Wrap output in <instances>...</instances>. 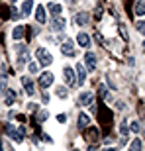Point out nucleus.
<instances>
[{"instance_id":"f257e3e1","label":"nucleus","mask_w":145,"mask_h":151,"mask_svg":"<svg viewBox=\"0 0 145 151\" xmlns=\"http://www.w3.org/2000/svg\"><path fill=\"white\" fill-rule=\"evenodd\" d=\"M35 57H37V61L41 67H49L51 63H53V57H51V53L45 47H39L37 51H35Z\"/></svg>"},{"instance_id":"f03ea898","label":"nucleus","mask_w":145,"mask_h":151,"mask_svg":"<svg viewBox=\"0 0 145 151\" xmlns=\"http://www.w3.org/2000/svg\"><path fill=\"white\" fill-rule=\"evenodd\" d=\"M63 77H65V83L69 86H77L78 81H77V71H72V67H65L63 69Z\"/></svg>"},{"instance_id":"7ed1b4c3","label":"nucleus","mask_w":145,"mask_h":151,"mask_svg":"<svg viewBox=\"0 0 145 151\" xmlns=\"http://www.w3.org/2000/svg\"><path fill=\"white\" fill-rule=\"evenodd\" d=\"M6 134L10 135L16 143H22V141H24V134L20 132V128H14L12 124H8V126H6Z\"/></svg>"},{"instance_id":"20e7f679","label":"nucleus","mask_w":145,"mask_h":151,"mask_svg":"<svg viewBox=\"0 0 145 151\" xmlns=\"http://www.w3.org/2000/svg\"><path fill=\"white\" fill-rule=\"evenodd\" d=\"M53 81H55L53 73L45 71V73H41V77H39V86H41V88H49L51 84H53Z\"/></svg>"},{"instance_id":"39448f33","label":"nucleus","mask_w":145,"mask_h":151,"mask_svg":"<svg viewBox=\"0 0 145 151\" xmlns=\"http://www.w3.org/2000/svg\"><path fill=\"white\" fill-rule=\"evenodd\" d=\"M61 53L65 57H72L75 53H77V51H75V45H72V39H67V41L61 45Z\"/></svg>"},{"instance_id":"423d86ee","label":"nucleus","mask_w":145,"mask_h":151,"mask_svg":"<svg viewBox=\"0 0 145 151\" xmlns=\"http://www.w3.org/2000/svg\"><path fill=\"white\" fill-rule=\"evenodd\" d=\"M84 65H86L88 71H94L96 69V55L92 53V51H86V55H84Z\"/></svg>"},{"instance_id":"0eeeda50","label":"nucleus","mask_w":145,"mask_h":151,"mask_svg":"<svg viewBox=\"0 0 145 151\" xmlns=\"http://www.w3.org/2000/svg\"><path fill=\"white\" fill-rule=\"evenodd\" d=\"M92 100H94V94L92 92H83V94L78 96V104L80 106H88V104H92Z\"/></svg>"},{"instance_id":"6e6552de","label":"nucleus","mask_w":145,"mask_h":151,"mask_svg":"<svg viewBox=\"0 0 145 151\" xmlns=\"http://www.w3.org/2000/svg\"><path fill=\"white\" fill-rule=\"evenodd\" d=\"M35 20H37L39 24L47 22V14H45V8L41 4H37V8H35Z\"/></svg>"},{"instance_id":"1a4fd4ad","label":"nucleus","mask_w":145,"mask_h":151,"mask_svg":"<svg viewBox=\"0 0 145 151\" xmlns=\"http://www.w3.org/2000/svg\"><path fill=\"white\" fill-rule=\"evenodd\" d=\"M77 81H78V86L84 84V81H86V67L84 65H77Z\"/></svg>"},{"instance_id":"9d476101","label":"nucleus","mask_w":145,"mask_h":151,"mask_svg":"<svg viewBox=\"0 0 145 151\" xmlns=\"http://www.w3.org/2000/svg\"><path fill=\"white\" fill-rule=\"evenodd\" d=\"M77 43L80 45V47H88V45H90V37H88V34L80 32V34L77 35Z\"/></svg>"},{"instance_id":"9b49d317","label":"nucleus","mask_w":145,"mask_h":151,"mask_svg":"<svg viewBox=\"0 0 145 151\" xmlns=\"http://www.w3.org/2000/svg\"><path fill=\"white\" fill-rule=\"evenodd\" d=\"M88 20H90V16L86 14V12H78L77 16H75V22H77L78 26H86V24H88Z\"/></svg>"},{"instance_id":"f8f14e48","label":"nucleus","mask_w":145,"mask_h":151,"mask_svg":"<svg viewBox=\"0 0 145 151\" xmlns=\"http://www.w3.org/2000/svg\"><path fill=\"white\" fill-rule=\"evenodd\" d=\"M88 124H90V118H88V114L80 112V114H78V124H77V126H78V129H84L86 126H88Z\"/></svg>"},{"instance_id":"ddd939ff","label":"nucleus","mask_w":145,"mask_h":151,"mask_svg":"<svg viewBox=\"0 0 145 151\" xmlns=\"http://www.w3.org/2000/svg\"><path fill=\"white\" fill-rule=\"evenodd\" d=\"M22 84H24V88H26V92H28L29 96L35 92V88H34V81H32V78H26V77H24V78H22Z\"/></svg>"},{"instance_id":"4468645a","label":"nucleus","mask_w":145,"mask_h":151,"mask_svg":"<svg viewBox=\"0 0 145 151\" xmlns=\"http://www.w3.org/2000/svg\"><path fill=\"white\" fill-rule=\"evenodd\" d=\"M26 32H28V28H24V26H16L14 32H12V37H14V39H22Z\"/></svg>"},{"instance_id":"2eb2a0df","label":"nucleus","mask_w":145,"mask_h":151,"mask_svg":"<svg viewBox=\"0 0 145 151\" xmlns=\"http://www.w3.org/2000/svg\"><path fill=\"white\" fill-rule=\"evenodd\" d=\"M63 28H65V20H63L61 16H55L53 18V29H55V32H61Z\"/></svg>"},{"instance_id":"dca6fc26","label":"nucleus","mask_w":145,"mask_h":151,"mask_svg":"<svg viewBox=\"0 0 145 151\" xmlns=\"http://www.w3.org/2000/svg\"><path fill=\"white\" fill-rule=\"evenodd\" d=\"M98 135H100L98 128H88V132H86V139H88V141H96V139H98Z\"/></svg>"},{"instance_id":"f3484780","label":"nucleus","mask_w":145,"mask_h":151,"mask_svg":"<svg viewBox=\"0 0 145 151\" xmlns=\"http://www.w3.org/2000/svg\"><path fill=\"white\" fill-rule=\"evenodd\" d=\"M32 10H34V2H32V0H26V2L22 4V14L24 16H29Z\"/></svg>"},{"instance_id":"a211bd4d","label":"nucleus","mask_w":145,"mask_h":151,"mask_svg":"<svg viewBox=\"0 0 145 151\" xmlns=\"http://www.w3.org/2000/svg\"><path fill=\"white\" fill-rule=\"evenodd\" d=\"M141 149H143V141L135 137V139L129 143V149H128V151H141Z\"/></svg>"},{"instance_id":"6ab92c4d","label":"nucleus","mask_w":145,"mask_h":151,"mask_svg":"<svg viewBox=\"0 0 145 151\" xmlns=\"http://www.w3.org/2000/svg\"><path fill=\"white\" fill-rule=\"evenodd\" d=\"M47 8H49V12L51 14H53V16H59V14H61V4H57V2H51L49 6H47Z\"/></svg>"},{"instance_id":"aec40b11","label":"nucleus","mask_w":145,"mask_h":151,"mask_svg":"<svg viewBox=\"0 0 145 151\" xmlns=\"http://www.w3.org/2000/svg\"><path fill=\"white\" fill-rule=\"evenodd\" d=\"M14 102H16V92H14V90H8V92H6V104L10 106Z\"/></svg>"},{"instance_id":"412c9836","label":"nucleus","mask_w":145,"mask_h":151,"mask_svg":"<svg viewBox=\"0 0 145 151\" xmlns=\"http://www.w3.org/2000/svg\"><path fill=\"white\" fill-rule=\"evenodd\" d=\"M134 12H135V16H145V2H139Z\"/></svg>"},{"instance_id":"4be33fe9","label":"nucleus","mask_w":145,"mask_h":151,"mask_svg":"<svg viewBox=\"0 0 145 151\" xmlns=\"http://www.w3.org/2000/svg\"><path fill=\"white\" fill-rule=\"evenodd\" d=\"M55 94L59 96V98H67V88H65V86H57V88H55Z\"/></svg>"},{"instance_id":"5701e85b","label":"nucleus","mask_w":145,"mask_h":151,"mask_svg":"<svg viewBox=\"0 0 145 151\" xmlns=\"http://www.w3.org/2000/svg\"><path fill=\"white\" fill-rule=\"evenodd\" d=\"M129 132H134V134H137V132H141V126L137 120H134V122L129 124Z\"/></svg>"},{"instance_id":"b1692460","label":"nucleus","mask_w":145,"mask_h":151,"mask_svg":"<svg viewBox=\"0 0 145 151\" xmlns=\"http://www.w3.org/2000/svg\"><path fill=\"white\" fill-rule=\"evenodd\" d=\"M47 114H49L47 110H39L37 116H35V118H37V122H45V120H47Z\"/></svg>"},{"instance_id":"393cba45","label":"nucleus","mask_w":145,"mask_h":151,"mask_svg":"<svg viewBox=\"0 0 145 151\" xmlns=\"http://www.w3.org/2000/svg\"><path fill=\"white\" fill-rule=\"evenodd\" d=\"M135 29H137L139 34H143V35H145V20H139V22L135 24Z\"/></svg>"},{"instance_id":"a878e982","label":"nucleus","mask_w":145,"mask_h":151,"mask_svg":"<svg viewBox=\"0 0 145 151\" xmlns=\"http://www.w3.org/2000/svg\"><path fill=\"white\" fill-rule=\"evenodd\" d=\"M120 34H122V39H123V41H128V32H126V28H123V26H120Z\"/></svg>"},{"instance_id":"bb28decb","label":"nucleus","mask_w":145,"mask_h":151,"mask_svg":"<svg viewBox=\"0 0 145 151\" xmlns=\"http://www.w3.org/2000/svg\"><path fill=\"white\" fill-rule=\"evenodd\" d=\"M128 132H129L128 126H126V124H122V126H120V134H122V135H128Z\"/></svg>"},{"instance_id":"cd10ccee","label":"nucleus","mask_w":145,"mask_h":151,"mask_svg":"<svg viewBox=\"0 0 145 151\" xmlns=\"http://www.w3.org/2000/svg\"><path fill=\"white\" fill-rule=\"evenodd\" d=\"M28 69H29V73H37V65H35V63H29Z\"/></svg>"},{"instance_id":"c85d7f7f","label":"nucleus","mask_w":145,"mask_h":151,"mask_svg":"<svg viewBox=\"0 0 145 151\" xmlns=\"http://www.w3.org/2000/svg\"><path fill=\"white\" fill-rule=\"evenodd\" d=\"M57 122L65 124V122H67V116H65V114H59V116H57Z\"/></svg>"},{"instance_id":"c756f323","label":"nucleus","mask_w":145,"mask_h":151,"mask_svg":"<svg viewBox=\"0 0 145 151\" xmlns=\"http://www.w3.org/2000/svg\"><path fill=\"white\" fill-rule=\"evenodd\" d=\"M4 88H6V84L2 83V84H0V94H2V92H4Z\"/></svg>"},{"instance_id":"7c9ffc66","label":"nucleus","mask_w":145,"mask_h":151,"mask_svg":"<svg viewBox=\"0 0 145 151\" xmlns=\"http://www.w3.org/2000/svg\"><path fill=\"white\" fill-rule=\"evenodd\" d=\"M102 151H118L116 147H110V149H102Z\"/></svg>"},{"instance_id":"2f4dec72","label":"nucleus","mask_w":145,"mask_h":151,"mask_svg":"<svg viewBox=\"0 0 145 151\" xmlns=\"http://www.w3.org/2000/svg\"><path fill=\"white\" fill-rule=\"evenodd\" d=\"M0 151H2V141H0Z\"/></svg>"},{"instance_id":"473e14b6","label":"nucleus","mask_w":145,"mask_h":151,"mask_svg":"<svg viewBox=\"0 0 145 151\" xmlns=\"http://www.w3.org/2000/svg\"><path fill=\"white\" fill-rule=\"evenodd\" d=\"M72 151H80V149H72Z\"/></svg>"},{"instance_id":"72a5a7b5","label":"nucleus","mask_w":145,"mask_h":151,"mask_svg":"<svg viewBox=\"0 0 145 151\" xmlns=\"http://www.w3.org/2000/svg\"><path fill=\"white\" fill-rule=\"evenodd\" d=\"M141 2H145V0H141Z\"/></svg>"}]
</instances>
